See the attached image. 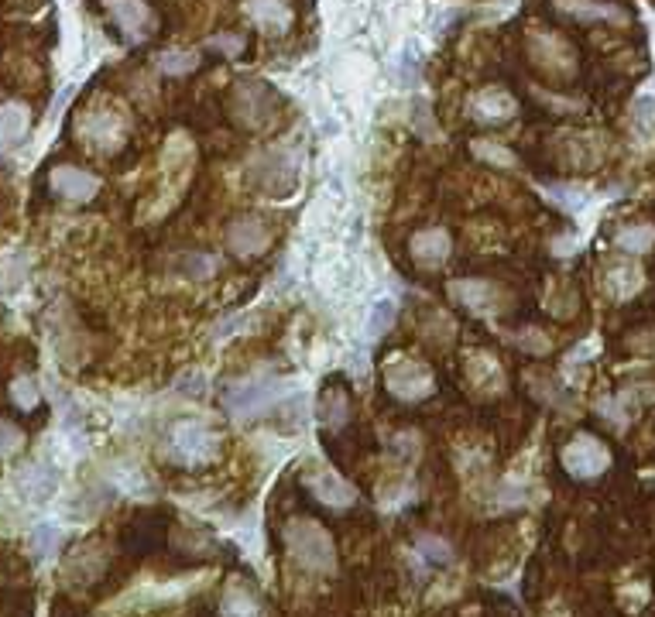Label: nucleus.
Wrapping results in <instances>:
<instances>
[{"mask_svg":"<svg viewBox=\"0 0 655 617\" xmlns=\"http://www.w3.org/2000/svg\"><path fill=\"white\" fill-rule=\"evenodd\" d=\"M220 432L203 419H179L165 432V460L179 467H206L220 456Z\"/></svg>","mask_w":655,"mask_h":617,"instance_id":"f257e3e1","label":"nucleus"},{"mask_svg":"<svg viewBox=\"0 0 655 617\" xmlns=\"http://www.w3.org/2000/svg\"><path fill=\"white\" fill-rule=\"evenodd\" d=\"M285 546H289L292 559L309 573H333L337 566V552H333V539L323 525L309 522V518H295L285 528Z\"/></svg>","mask_w":655,"mask_h":617,"instance_id":"f03ea898","label":"nucleus"},{"mask_svg":"<svg viewBox=\"0 0 655 617\" xmlns=\"http://www.w3.org/2000/svg\"><path fill=\"white\" fill-rule=\"evenodd\" d=\"M292 151L285 148H275V151H261L258 158H251V165H247L244 172V182L251 189H258L261 196H271V199H282L289 196L295 189V182H299V168H295Z\"/></svg>","mask_w":655,"mask_h":617,"instance_id":"7ed1b4c3","label":"nucleus"},{"mask_svg":"<svg viewBox=\"0 0 655 617\" xmlns=\"http://www.w3.org/2000/svg\"><path fill=\"white\" fill-rule=\"evenodd\" d=\"M289 381L282 378H247L234 388H227L223 405L234 419H258L261 412H268L271 405H278L289 395Z\"/></svg>","mask_w":655,"mask_h":617,"instance_id":"20e7f679","label":"nucleus"},{"mask_svg":"<svg viewBox=\"0 0 655 617\" xmlns=\"http://www.w3.org/2000/svg\"><path fill=\"white\" fill-rule=\"evenodd\" d=\"M385 384H388L391 395L402 398V402H422V398H429L436 388L433 371L412 357L391 360V364L385 367Z\"/></svg>","mask_w":655,"mask_h":617,"instance_id":"39448f33","label":"nucleus"},{"mask_svg":"<svg viewBox=\"0 0 655 617\" xmlns=\"http://www.w3.org/2000/svg\"><path fill=\"white\" fill-rule=\"evenodd\" d=\"M559 460H563L566 474L577 477V480L601 477L604 470L611 467V453H607V446H604L597 436H587V432H580V436H573L570 443L563 446V453H559Z\"/></svg>","mask_w":655,"mask_h":617,"instance_id":"423d86ee","label":"nucleus"},{"mask_svg":"<svg viewBox=\"0 0 655 617\" xmlns=\"http://www.w3.org/2000/svg\"><path fill=\"white\" fill-rule=\"evenodd\" d=\"M230 110L234 117L247 127H261L275 114V93L265 83H237L234 96H230Z\"/></svg>","mask_w":655,"mask_h":617,"instance_id":"0eeeda50","label":"nucleus"},{"mask_svg":"<svg viewBox=\"0 0 655 617\" xmlns=\"http://www.w3.org/2000/svg\"><path fill=\"white\" fill-rule=\"evenodd\" d=\"M14 491H18L25 501H35V504L49 501V498H55V491H59V470H55L49 460L25 463V467L14 474Z\"/></svg>","mask_w":655,"mask_h":617,"instance_id":"6e6552de","label":"nucleus"},{"mask_svg":"<svg viewBox=\"0 0 655 617\" xmlns=\"http://www.w3.org/2000/svg\"><path fill=\"white\" fill-rule=\"evenodd\" d=\"M306 487H309V494L319 501V504H326V508H350V504L357 501V491L347 484L340 474H333L330 467H309V474H306Z\"/></svg>","mask_w":655,"mask_h":617,"instance_id":"1a4fd4ad","label":"nucleus"},{"mask_svg":"<svg viewBox=\"0 0 655 617\" xmlns=\"http://www.w3.org/2000/svg\"><path fill=\"white\" fill-rule=\"evenodd\" d=\"M103 4H107L110 18L124 31L127 42H145L155 28V18H151V7L145 0H103Z\"/></svg>","mask_w":655,"mask_h":617,"instance_id":"9d476101","label":"nucleus"},{"mask_svg":"<svg viewBox=\"0 0 655 617\" xmlns=\"http://www.w3.org/2000/svg\"><path fill=\"white\" fill-rule=\"evenodd\" d=\"M52 192L62 199H73V203H86L100 192V179L86 168H76V165H59L52 168Z\"/></svg>","mask_w":655,"mask_h":617,"instance_id":"9b49d317","label":"nucleus"},{"mask_svg":"<svg viewBox=\"0 0 655 617\" xmlns=\"http://www.w3.org/2000/svg\"><path fill=\"white\" fill-rule=\"evenodd\" d=\"M271 240V230L261 216H237L227 230V247L234 254H261Z\"/></svg>","mask_w":655,"mask_h":617,"instance_id":"f8f14e48","label":"nucleus"},{"mask_svg":"<svg viewBox=\"0 0 655 617\" xmlns=\"http://www.w3.org/2000/svg\"><path fill=\"white\" fill-rule=\"evenodd\" d=\"M244 11H247V18L258 24L261 31H268V35H282V31H289L295 21V11L289 0H247Z\"/></svg>","mask_w":655,"mask_h":617,"instance_id":"ddd939ff","label":"nucleus"},{"mask_svg":"<svg viewBox=\"0 0 655 617\" xmlns=\"http://www.w3.org/2000/svg\"><path fill=\"white\" fill-rule=\"evenodd\" d=\"M412 258L422 264V268H439L446 258H450V234L439 227H426L412 237Z\"/></svg>","mask_w":655,"mask_h":617,"instance_id":"4468645a","label":"nucleus"},{"mask_svg":"<svg viewBox=\"0 0 655 617\" xmlns=\"http://www.w3.org/2000/svg\"><path fill=\"white\" fill-rule=\"evenodd\" d=\"M450 295L474 312L498 309V299H501L498 288H494L491 282H481V278H460V282H450Z\"/></svg>","mask_w":655,"mask_h":617,"instance_id":"2eb2a0df","label":"nucleus"},{"mask_svg":"<svg viewBox=\"0 0 655 617\" xmlns=\"http://www.w3.org/2000/svg\"><path fill=\"white\" fill-rule=\"evenodd\" d=\"M79 131L90 138L93 148H114L124 134V120L117 114H110V110H93V114L79 124Z\"/></svg>","mask_w":655,"mask_h":617,"instance_id":"dca6fc26","label":"nucleus"},{"mask_svg":"<svg viewBox=\"0 0 655 617\" xmlns=\"http://www.w3.org/2000/svg\"><path fill=\"white\" fill-rule=\"evenodd\" d=\"M515 96L505 93V90H481L470 100V114L477 120H484V124H494V120H508L515 114Z\"/></svg>","mask_w":655,"mask_h":617,"instance_id":"f3484780","label":"nucleus"},{"mask_svg":"<svg viewBox=\"0 0 655 617\" xmlns=\"http://www.w3.org/2000/svg\"><path fill=\"white\" fill-rule=\"evenodd\" d=\"M556 7L577 21H625V11L604 0H559Z\"/></svg>","mask_w":655,"mask_h":617,"instance_id":"a211bd4d","label":"nucleus"},{"mask_svg":"<svg viewBox=\"0 0 655 617\" xmlns=\"http://www.w3.org/2000/svg\"><path fill=\"white\" fill-rule=\"evenodd\" d=\"M107 480L121 494H131V498H148V494H155V484L141 474V467H131V463H114V467L107 470Z\"/></svg>","mask_w":655,"mask_h":617,"instance_id":"6ab92c4d","label":"nucleus"},{"mask_svg":"<svg viewBox=\"0 0 655 617\" xmlns=\"http://www.w3.org/2000/svg\"><path fill=\"white\" fill-rule=\"evenodd\" d=\"M220 617H261V604L247 587L230 583L220 597Z\"/></svg>","mask_w":655,"mask_h":617,"instance_id":"aec40b11","label":"nucleus"},{"mask_svg":"<svg viewBox=\"0 0 655 617\" xmlns=\"http://www.w3.org/2000/svg\"><path fill=\"white\" fill-rule=\"evenodd\" d=\"M28 124L25 103H0V144H18L28 134Z\"/></svg>","mask_w":655,"mask_h":617,"instance_id":"412c9836","label":"nucleus"},{"mask_svg":"<svg viewBox=\"0 0 655 617\" xmlns=\"http://www.w3.org/2000/svg\"><path fill=\"white\" fill-rule=\"evenodd\" d=\"M395 316H398V309H395V302H391V299H378V302H374L371 312H367V319H364L367 340H378V336H385L391 326H395Z\"/></svg>","mask_w":655,"mask_h":617,"instance_id":"4be33fe9","label":"nucleus"},{"mask_svg":"<svg viewBox=\"0 0 655 617\" xmlns=\"http://www.w3.org/2000/svg\"><path fill=\"white\" fill-rule=\"evenodd\" d=\"M319 415H323V422L330 429H340L343 422H347V415H350V398L343 395L340 388H330L323 395V405H319Z\"/></svg>","mask_w":655,"mask_h":617,"instance_id":"5701e85b","label":"nucleus"},{"mask_svg":"<svg viewBox=\"0 0 655 617\" xmlns=\"http://www.w3.org/2000/svg\"><path fill=\"white\" fill-rule=\"evenodd\" d=\"M467 378L477 384V388H494L498 391L501 388V371L494 367V360L491 357H484V354H477L474 360H467Z\"/></svg>","mask_w":655,"mask_h":617,"instance_id":"b1692460","label":"nucleus"},{"mask_svg":"<svg viewBox=\"0 0 655 617\" xmlns=\"http://www.w3.org/2000/svg\"><path fill=\"white\" fill-rule=\"evenodd\" d=\"M614 244H618L625 254H645L655 244V227H645V223H638V227H628V230H621Z\"/></svg>","mask_w":655,"mask_h":617,"instance_id":"393cba45","label":"nucleus"},{"mask_svg":"<svg viewBox=\"0 0 655 617\" xmlns=\"http://www.w3.org/2000/svg\"><path fill=\"white\" fill-rule=\"evenodd\" d=\"M199 66V55L196 52H182V48H172V52H162L158 55V69L165 76H189Z\"/></svg>","mask_w":655,"mask_h":617,"instance_id":"a878e982","label":"nucleus"},{"mask_svg":"<svg viewBox=\"0 0 655 617\" xmlns=\"http://www.w3.org/2000/svg\"><path fill=\"white\" fill-rule=\"evenodd\" d=\"M59 542H62V532L52 522H42V525L35 528V532H31V549H35L38 559L52 556V552L59 549Z\"/></svg>","mask_w":655,"mask_h":617,"instance_id":"bb28decb","label":"nucleus"},{"mask_svg":"<svg viewBox=\"0 0 655 617\" xmlns=\"http://www.w3.org/2000/svg\"><path fill=\"white\" fill-rule=\"evenodd\" d=\"M11 402L21 408V412H31L38 402H42V388H38L35 378H18L11 384Z\"/></svg>","mask_w":655,"mask_h":617,"instance_id":"cd10ccee","label":"nucleus"},{"mask_svg":"<svg viewBox=\"0 0 655 617\" xmlns=\"http://www.w3.org/2000/svg\"><path fill=\"white\" fill-rule=\"evenodd\" d=\"M474 155H477V158H484V162H491V165H498V168H515V165H518V158L511 155L505 144L474 141Z\"/></svg>","mask_w":655,"mask_h":617,"instance_id":"c85d7f7f","label":"nucleus"},{"mask_svg":"<svg viewBox=\"0 0 655 617\" xmlns=\"http://www.w3.org/2000/svg\"><path fill=\"white\" fill-rule=\"evenodd\" d=\"M631 124L638 134H655V96H638L631 110Z\"/></svg>","mask_w":655,"mask_h":617,"instance_id":"c756f323","label":"nucleus"},{"mask_svg":"<svg viewBox=\"0 0 655 617\" xmlns=\"http://www.w3.org/2000/svg\"><path fill=\"white\" fill-rule=\"evenodd\" d=\"M546 192H549V199H553V203H559L563 210H570V213L583 210V203H587L583 189H577V186H546Z\"/></svg>","mask_w":655,"mask_h":617,"instance_id":"7c9ffc66","label":"nucleus"},{"mask_svg":"<svg viewBox=\"0 0 655 617\" xmlns=\"http://www.w3.org/2000/svg\"><path fill=\"white\" fill-rule=\"evenodd\" d=\"M25 446V432H21L14 422H4L0 419V460H7V456H14Z\"/></svg>","mask_w":655,"mask_h":617,"instance_id":"2f4dec72","label":"nucleus"},{"mask_svg":"<svg viewBox=\"0 0 655 617\" xmlns=\"http://www.w3.org/2000/svg\"><path fill=\"white\" fill-rule=\"evenodd\" d=\"M415 549H419L422 556H426L433 566H446V563L453 559V556H450V546H446V542H439V539H433V535H422L419 546H415Z\"/></svg>","mask_w":655,"mask_h":617,"instance_id":"473e14b6","label":"nucleus"},{"mask_svg":"<svg viewBox=\"0 0 655 617\" xmlns=\"http://www.w3.org/2000/svg\"><path fill=\"white\" fill-rule=\"evenodd\" d=\"M415 76H419V66H415V52H409V48H405V52L395 59V79H398L402 86H412Z\"/></svg>","mask_w":655,"mask_h":617,"instance_id":"72a5a7b5","label":"nucleus"},{"mask_svg":"<svg viewBox=\"0 0 655 617\" xmlns=\"http://www.w3.org/2000/svg\"><path fill=\"white\" fill-rule=\"evenodd\" d=\"M186 275H193V278H210L213 271H217V258H210V254H193V258H186Z\"/></svg>","mask_w":655,"mask_h":617,"instance_id":"f704fd0d","label":"nucleus"},{"mask_svg":"<svg viewBox=\"0 0 655 617\" xmlns=\"http://www.w3.org/2000/svg\"><path fill=\"white\" fill-rule=\"evenodd\" d=\"M518 333L522 336H511V340H515L522 350H529V354H546L549 350V340L539 330H518Z\"/></svg>","mask_w":655,"mask_h":617,"instance_id":"c9c22d12","label":"nucleus"},{"mask_svg":"<svg viewBox=\"0 0 655 617\" xmlns=\"http://www.w3.org/2000/svg\"><path fill=\"white\" fill-rule=\"evenodd\" d=\"M206 45L217 48V52H223V55H230V59H237V55L244 52V35H213Z\"/></svg>","mask_w":655,"mask_h":617,"instance_id":"e433bc0d","label":"nucleus"},{"mask_svg":"<svg viewBox=\"0 0 655 617\" xmlns=\"http://www.w3.org/2000/svg\"><path fill=\"white\" fill-rule=\"evenodd\" d=\"M429 120H433V117H429V103L415 100V131H419L422 138L433 141V138H436V131H433V127H429Z\"/></svg>","mask_w":655,"mask_h":617,"instance_id":"4c0bfd02","label":"nucleus"}]
</instances>
